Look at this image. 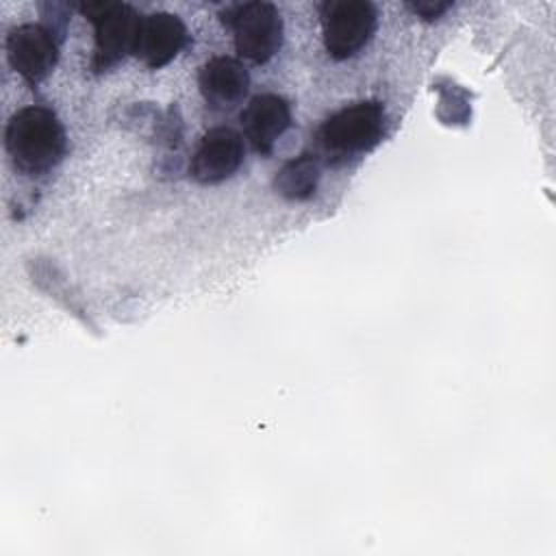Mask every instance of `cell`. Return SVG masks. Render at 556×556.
<instances>
[{
	"mask_svg": "<svg viewBox=\"0 0 556 556\" xmlns=\"http://www.w3.org/2000/svg\"><path fill=\"white\" fill-rule=\"evenodd\" d=\"M4 148L15 169L26 176H41L65 156V128L52 109L28 104L9 117Z\"/></svg>",
	"mask_w": 556,
	"mask_h": 556,
	"instance_id": "1",
	"label": "cell"
},
{
	"mask_svg": "<svg viewBox=\"0 0 556 556\" xmlns=\"http://www.w3.org/2000/svg\"><path fill=\"white\" fill-rule=\"evenodd\" d=\"M387 132V111L378 100H363L332 113L317 130L328 163H345L374 150Z\"/></svg>",
	"mask_w": 556,
	"mask_h": 556,
	"instance_id": "2",
	"label": "cell"
},
{
	"mask_svg": "<svg viewBox=\"0 0 556 556\" xmlns=\"http://www.w3.org/2000/svg\"><path fill=\"white\" fill-rule=\"evenodd\" d=\"M222 22L232 30L239 59L267 63L282 46V17L271 2H239L222 11Z\"/></svg>",
	"mask_w": 556,
	"mask_h": 556,
	"instance_id": "3",
	"label": "cell"
},
{
	"mask_svg": "<svg viewBox=\"0 0 556 556\" xmlns=\"http://www.w3.org/2000/svg\"><path fill=\"white\" fill-rule=\"evenodd\" d=\"M324 48L330 59L345 61L358 54L374 37L378 11L367 0H330L319 7Z\"/></svg>",
	"mask_w": 556,
	"mask_h": 556,
	"instance_id": "4",
	"label": "cell"
},
{
	"mask_svg": "<svg viewBox=\"0 0 556 556\" xmlns=\"http://www.w3.org/2000/svg\"><path fill=\"white\" fill-rule=\"evenodd\" d=\"M78 11L93 26V70L106 72L126 54H132V43L141 15L126 2H87Z\"/></svg>",
	"mask_w": 556,
	"mask_h": 556,
	"instance_id": "5",
	"label": "cell"
},
{
	"mask_svg": "<svg viewBox=\"0 0 556 556\" xmlns=\"http://www.w3.org/2000/svg\"><path fill=\"white\" fill-rule=\"evenodd\" d=\"M9 65L28 83L39 85L50 76L59 61V43L54 33L41 24H20L7 35Z\"/></svg>",
	"mask_w": 556,
	"mask_h": 556,
	"instance_id": "6",
	"label": "cell"
},
{
	"mask_svg": "<svg viewBox=\"0 0 556 556\" xmlns=\"http://www.w3.org/2000/svg\"><path fill=\"white\" fill-rule=\"evenodd\" d=\"M243 156V137L228 126H215L202 135L191 156L189 174L200 185H219L237 174Z\"/></svg>",
	"mask_w": 556,
	"mask_h": 556,
	"instance_id": "7",
	"label": "cell"
},
{
	"mask_svg": "<svg viewBox=\"0 0 556 556\" xmlns=\"http://www.w3.org/2000/svg\"><path fill=\"white\" fill-rule=\"evenodd\" d=\"M187 43L189 33L185 22L174 13L156 11L141 15L132 43V56H137L150 70H161L174 61Z\"/></svg>",
	"mask_w": 556,
	"mask_h": 556,
	"instance_id": "8",
	"label": "cell"
},
{
	"mask_svg": "<svg viewBox=\"0 0 556 556\" xmlns=\"http://www.w3.org/2000/svg\"><path fill=\"white\" fill-rule=\"evenodd\" d=\"M245 139L258 154H271L276 141L291 126V106L278 93L254 96L239 115Z\"/></svg>",
	"mask_w": 556,
	"mask_h": 556,
	"instance_id": "9",
	"label": "cell"
},
{
	"mask_svg": "<svg viewBox=\"0 0 556 556\" xmlns=\"http://www.w3.org/2000/svg\"><path fill=\"white\" fill-rule=\"evenodd\" d=\"M198 87L204 102L215 111L235 109L250 87V74L239 59L213 56L198 72Z\"/></svg>",
	"mask_w": 556,
	"mask_h": 556,
	"instance_id": "10",
	"label": "cell"
},
{
	"mask_svg": "<svg viewBox=\"0 0 556 556\" xmlns=\"http://www.w3.org/2000/svg\"><path fill=\"white\" fill-rule=\"evenodd\" d=\"M319 185V161L315 154L304 152L287 161L274 176V189L278 195L291 202L311 200Z\"/></svg>",
	"mask_w": 556,
	"mask_h": 556,
	"instance_id": "11",
	"label": "cell"
},
{
	"mask_svg": "<svg viewBox=\"0 0 556 556\" xmlns=\"http://www.w3.org/2000/svg\"><path fill=\"white\" fill-rule=\"evenodd\" d=\"M452 4L450 2H413L408 4V9L413 13H417L424 20H437L439 15H443Z\"/></svg>",
	"mask_w": 556,
	"mask_h": 556,
	"instance_id": "12",
	"label": "cell"
}]
</instances>
